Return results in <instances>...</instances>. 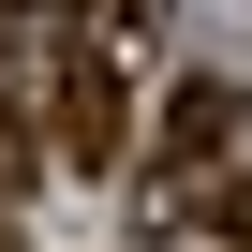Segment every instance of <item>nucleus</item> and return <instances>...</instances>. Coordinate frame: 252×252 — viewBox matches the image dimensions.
I'll list each match as a JSON object with an SVG mask.
<instances>
[{
  "label": "nucleus",
  "instance_id": "obj_1",
  "mask_svg": "<svg viewBox=\"0 0 252 252\" xmlns=\"http://www.w3.org/2000/svg\"><path fill=\"white\" fill-rule=\"evenodd\" d=\"M149 252H252V104H237V89H178V104H163Z\"/></svg>",
  "mask_w": 252,
  "mask_h": 252
},
{
  "label": "nucleus",
  "instance_id": "obj_2",
  "mask_svg": "<svg viewBox=\"0 0 252 252\" xmlns=\"http://www.w3.org/2000/svg\"><path fill=\"white\" fill-rule=\"evenodd\" d=\"M60 149H74V163H119V45L60 60Z\"/></svg>",
  "mask_w": 252,
  "mask_h": 252
},
{
  "label": "nucleus",
  "instance_id": "obj_3",
  "mask_svg": "<svg viewBox=\"0 0 252 252\" xmlns=\"http://www.w3.org/2000/svg\"><path fill=\"white\" fill-rule=\"evenodd\" d=\"M30 163H45V134H30L15 104H0V222H15V193H30Z\"/></svg>",
  "mask_w": 252,
  "mask_h": 252
},
{
  "label": "nucleus",
  "instance_id": "obj_4",
  "mask_svg": "<svg viewBox=\"0 0 252 252\" xmlns=\"http://www.w3.org/2000/svg\"><path fill=\"white\" fill-rule=\"evenodd\" d=\"M15 15H74V0H15Z\"/></svg>",
  "mask_w": 252,
  "mask_h": 252
}]
</instances>
